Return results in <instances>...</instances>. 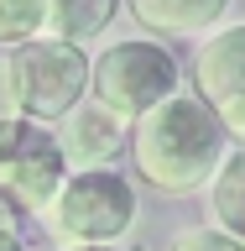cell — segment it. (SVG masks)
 Returning <instances> with one entry per match:
<instances>
[{
	"label": "cell",
	"mask_w": 245,
	"mask_h": 251,
	"mask_svg": "<svg viewBox=\"0 0 245 251\" xmlns=\"http://www.w3.org/2000/svg\"><path fill=\"white\" fill-rule=\"evenodd\" d=\"M224 162V131L193 94H172L136 121L131 168L156 194H199Z\"/></svg>",
	"instance_id": "6da1fadb"
},
{
	"label": "cell",
	"mask_w": 245,
	"mask_h": 251,
	"mask_svg": "<svg viewBox=\"0 0 245 251\" xmlns=\"http://www.w3.org/2000/svg\"><path fill=\"white\" fill-rule=\"evenodd\" d=\"M136 225V188L125 173H68L52 204L42 209V230L58 251L115 246Z\"/></svg>",
	"instance_id": "7a4b0ae2"
},
{
	"label": "cell",
	"mask_w": 245,
	"mask_h": 251,
	"mask_svg": "<svg viewBox=\"0 0 245 251\" xmlns=\"http://www.w3.org/2000/svg\"><path fill=\"white\" fill-rule=\"evenodd\" d=\"M178 94V58L162 42H110L89 63V100L120 126H136L162 100Z\"/></svg>",
	"instance_id": "3957f363"
},
{
	"label": "cell",
	"mask_w": 245,
	"mask_h": 251,
	"mask_svg": "<svg viewBox=\"0 0 245 251\" xmlns=\"http://www.w3.org/2000/svg\"><path fill=\"white\" fill-rule=\"evenodd\" d=\"M16 63V89H21V121L26 126H58L73 105H84L89 94V58L68 42L52 37H31V42L11 47Z\"/></svg>",
	"instance_id": "277c9868"
},
{
	"label": "cell",
	"mask_w": 245,
	"mask_h": 251,
	"mask_svg": "<svg viewBox=\"0 0 245 251\" xmlns=\"http://www.w3.org/2000/svg\"><path fill=\"white\" fill-rule=\"evenodd\" d=\"M193 100L219 121L224 141H235L245 152V21L209 31L193 47Z\"/></svg>",
	"instance_id": "5b68a950"
},
{
	"label": "cell",
	"mask_w": 245,
	"mask_h": 251,
	"mask_svg": "<svg viewBox=\"0 0 245 251\" xmlns=\"http://www.w3.org/2000/svg\"><path fill=\"white\" fill-rule=\"evenodd\" d=\"M63 178H68V168L58 157L52 131L11 121L5 147H0V199H11L16 209H37L42 215L52 204V194L63 188Z\"/></svg>",
	"instance_id": "8992f818"
},
{
	"label": "cell",
	"mask_w": 245,
	"mask_h": 251,
	"mask_svg": "<svg viewBox=\"0 0 245 251\" xmlns=\"http://www.w3.org/2000/svg\"><path fill=\"white\" fill-rule=\"evenodd\" d=\"M52 141H58V157H63L68 173H99V168H110V162L120 157L125 126L115 121L110 110H99L94 100H84V105H73L58 121Z\"/></svg>",
	"instance_id": "52a82bcc"
},
{
	"label": "cell",
	"mask_w": 245,
	"mask_h": 251,
	"mask_svg": "<svg viewBox=\"0 0 245 251\" xmlns=\"http://www.w3.org/2000/svg\"><path fill=\"white\" fill-rule=\"evenodd\" d=\"M120 5L152 37H209L230 11V0H120Z\"/></svg>",
	"instance_id": "ba28073f"
},
{
	"label": "cell",
	"mask_w": 245,
	"mask_h": 251,
	"mask_svg": "<svg viewBox=\"0 0 245 251\" xmlns=\"http://www.w3.org/2000/svg\"><path fill=\"white\" fill-rule=\"evenodd\" d=\"M120 11V0H47V16H42V37L52 42H68L84 52V42H94L99 31H110Z\"/></svg>",
	"instance_id": "9c48e42d"
},
{
	"label": "cell",
	"mask_w": 245,
	"mask_h": 251,
	"mask_svg": "<svg viewBox=\"0 0 245 251\" xmlns=\"http://www.w3.org/2000/svg\"><path fill=\"white\" fill-rule=\"evenodd\" d=\"M203 199H209V225L245 241V152L240 147L224 152V162L214 168V178L203 188Z\"/></svg>",
	"instance_id": "30bf717a"
},
{
	"label": "cell",
	"mask_w": 245,
	"mask_h": 251,
	"mask_svg": "<svg viewBox=\"0 0 245 251\" xmlns=\"http://www.w3.org/2000/svg\"><path fill=\"white\" fill-rule=\"evenodd\" d=\"M42 16H47V0H0V52L42 37Z\"/></svg>",
	"instance_id": "8fae6325"
},
{
	"label": "cell",
	"mask_w": 245,
	"mask_h": 251,
	"mask_svg": "<svg viewBox=\"0 0 245 251\" xmlns=\"http://www.w3.org/2000/svg\"><path fill=\"white\" fill-rule=\"evenodd\" d=\"M172 251H245L240 235H224L219 225H193V230H178Z\"/></svg>",
	"instance_id": "7c38bea8"
},
{
	"label": "cell",
	"mask_w": 245,
	"mask_h": 251,
	"mask_svg": "<svg viewBox=\"0 0 245 251\" xmlns=\"http://www.w3.org/2000/svg\"><path fill=\"white\" fill-rule=\"evenodd\" d=\"M21 121V89H16V63L11 52H0V126Z\"/></svg>",
	"instance_id": "4fadbf2b"
},
{
	"label": "cell",
	"mask_w": 245,
	"mask_h": 251,
	"mask_svg": "<svg viewBox=\"0 0 245 251\" xmlns=\"http://www.w3.org/2000/svg\"><path fill=\"white\" fill-rule=\"evenodd\" d=\"M16 230H21V209L11 199H0V241H16Z\"/></svg>",
	"instance_id": "5bb4252c"
},
{
	"label": "cell",
	"mask_w": 245,
	"mask_h": 251,
	"mask_svg": "<svg viewBox=\"0 0 245 251\" xmlns=\"http://www.w3.org/2000/svg\"><path fill=\"white\" fill-rule=\"evenodd\" d=\"M0 251H26V246H21V235H16V241H0Z\"/></svg>",
	"instance_id": "9a60e30c"
},
{
	"label": "cell",
	"mask_w": 245,
	"mask_h": 251,
	"mask_svg": "<svg viewBox=\"0 0 245 251\" xmlns=\"http://www.w3.org/2000/svg\"><path fill=\"white\" fill-rule=\"evenodd\" d=\"M5 131H11V121H5V126H0V147H5Z\"/></svg>",
	"instance_id": "2e32d148"
},
{
	"label": "cell",
	"mask_w": 245,
	"mask_h": 251,
	"mask_svg": "<svg viewBox=\"0 0 245 251\" xmlns=\"http://www.w3.org/2000/svg\"><path fill=\"white\" fill-rule=\"evenodd\" d=\"M84 251H110V246H84Z\"/></svg>",
	"instance_id": "e0dca14e"
}]
</instances>
